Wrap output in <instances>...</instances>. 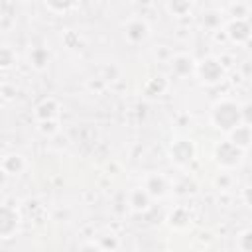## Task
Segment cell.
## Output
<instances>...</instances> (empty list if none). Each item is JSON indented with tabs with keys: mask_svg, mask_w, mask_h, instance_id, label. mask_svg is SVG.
<instances>
[{
	"mask_svg": "<svg viewBox=\"0 0 252 252\" xmlns=\"http://www.w3.org/2000/svg\"><path fill=\"white\" fill-rule=\"evenodd\" d=\"M209 120H211L213 128L228 134L236 124L242 122V104H238L236 100H232L228 96L219 98L209 110Z\"/></svg>",
	"mask_w": 252,
	"mask_h": 252,
	"instance_id": "6da1fadb",
	"label": "cell"
},
{
	"mask_svg": "<svg viewBox=\"0 0 252 252\" xmlns=\"http://www.w3.org/2000/svg\"><path fill=\"white\" fill-rule=\"evenodd\" d=\"M244 156L246 152H242L240 148H236L230 140H222V142H217L215 148H213V158L217 161V165L224 171H230V169H236L242 165L244 161Z\"/></svg>",
	"mask_w": 252,
	"mask_h": 252,
	"instance_id": "7a4b0ae2",
	"label": "cell"
},
{
	"mask_svg": "<svg viewBox=\"0 0 252 252\" xmlns=\"http://www.w3.org/2000/svg\"><path fill=\"white\" fill-rule=\"evenodd\" d=\"M195 75L199 77V81L207 87H215L219 83L224 81L226 71L222 67V63L217 57H205L201 61H197L195 65Z\"/></svg>",
	"mask_w": 252,
	"mask_h": 252,
	"instance_id": "3957f363",
	"label": "cell"
},
{
	"mask_svg": "<svg viewBox=\"0 0 252 252\" xmlns=\"http://www.w3.org/2000/svg\"><path fill=\"white\" fill-rule=\"evenodd\" d=\"M195 156H197V148L195 142L189 138H177L169 146V159L177 167H187L195 159Z\"/></svg>",
	"mask_w": 252,
	"mask_h": 252,
	"instance_id": "277c9868",
	"label": "cell"
},
{
	"mask_svg": "<svg viewBox=\"0 0 252 252\" xmlns=\"http://www.w3.org/2000/svg\"><path fill=\"white\" fill-rule=\"evenodd\" d=\"M22 217L16 207L0 203V238H12L20 228Z\"/></svg>",
	"mask_w": 252,
	"mask_h": 252,
	"instance_id": "5b68a950",
	"label": "cell"
},
{
	"mask_svg": "<svg viewBox=\"0 0 252 252\" xmlns=\"http://www.w3.org/2000/svg\"><path fill=\"white\" fill-rule=\"evenodd\" d=\"M150 24L144 18H130L128 22H124L122 26V33L126 37L128 43L132 45H140L150 37Z\"/></svg>",
	"mask_w": 252,
	"mask_h": 252,
	"instance_id": "8992f818",
	"label": "cell"
},
{
	"mask_svg": "<svg viewBox=\"0 0 252 252\" xmlns=\"http://www.w3.org/2000/svg\"><path fill=\"white\" fill-rule=\"evenodd\" d=\"M142 187L148 191V195H150L152 199H163V197H167L169 191H171V181H169L163 173L152 171V173L144 175Z\"/></svg>",
	"mask_w": 252,
	"mask_h": 252,
	"instance_id": "52a82bcc",
	"label": "cell"
},
{
	"mask_svg": "<svg viewBox=\"0 0 252 252\" xmlns=\"http://www.w3.org/2000/svg\"><path fill=\"white\" fill-rule=\"evenodd\" d=\"M228 39L236 45H246L250 41V22L248 18H232L224 28Z\"/></svg>",
	"mask_w": 252,
	"mask_h": 252,
	"instance_id": "ba28073f",
	"label": "cell"
},
{
	"mask_svg": "<svg viewBox=\"0 0 252 252\" xmlns=\"http://www.w3.org/2000/svg\"><path fill=\"white\" fill-rule=\"evenodd\" d=\"M61 116V104L57 102V98L53 96H45L41 98L35 108H33V118L35 122H45V120H59Z\"/></svg>",
	"mask_w": 252,
	"mask_h": 252,
	"instance_id": "9c48e42d",
	"label": "cell"
},
{
	"mask_svg": "<svg viewBox=\"0 0 252 252\" xmlns=\"http://www.w3.org/2000/svg\"><path fill=\"white\" fill-rule=\"evenodd\" d=\"M195 65L197 61L187 55V53H175L169 57V69L175 77H189V75H195Z\"/></svg>",
	"mask_w": 252,
	"mask_h": 252,
	"instance_id": "30bf717a",
	"label": "cell"
},
{
	"mask_svg": "<svg viewBox=\"0 0 252 252\" xmlns=\"http://www.w3.org/2000/svg\"><path fill=\"white\" fill-rule=\"evenodd\" d=\"M126 201H128V207H130L134 213H146V211L150 209V205H152V197L148 195V191H146L142 185L130 189Z\"/></svg>",
	"mask_w": 252,
	"mask_h": 252,
	"instance_id": "8fae6325",
	"label": "cell"
},
{
	"mask_svg": "<svg viewBox=\"0 0 252 252\" xmlns=\"http://www.w3.org/2000/svg\"><path fill=\"white\" fill-rule=\"evenodd\" d=\"M228 140H230L236 148H240L242 152H248V148H250V140H252L250 124H248V122H240V124H236V126L228 132Z\"/></svg>",
	"mask_w": 252,
	"mask_h": 252,
	"instance_id": "7c38bea8",
	"label": "cell"
},
{
	"mask_svg": "<svg viewBox=\"0 0 252 252\" xmlns=\"http://www.w3.org/2000/svg\"><path fill=\"white\" fill-rule=\"evenodd\" d=\"M0 169L6 173V175H20L28 169V161L22 154H8L2 158L0 161Z\"/></svg>",
	"mask_w": 252,
	"mask_h": 252,
	"instance_id": "4fadbf2b",
	"label": "cell"
},
{
	"mask_svg": "<svg viewBox=\"0 0 252 252\" xmlns=\"http://www.w3.org/2000/svg\"><path fill=\"white\" fill-rule=\"evenodd\" d=\"M49 61H51V55H49L47 47H43V45H33V47L28 51V63H30L35 71L47 69Z\"/></svg>",
	"mask_w": 252,
	"mask_h": 252,
	"instance_id": "5bb4252c",
	"label": "cell"
},
{
	"mask_svg": "<svg viewBox=\"0 0 252 252\" xmlns=\"http://www.w3.org/2000/svg\"><path fill=\"white\" fill-rule=\"evenodd\" d=\"M167 224L173 228V230H187L191 226V215L187 209L183 207H175L169 217H167Z\"/></svg>",
	"mask_w": 252,
	"mask_h": 252,
	"instance_id": "9a60e30c",
	"label": "cell"
},
{
	"mask_svg": "<svg viewBox=\"0 0 252 252\" xmlns=\"http://www.w3.org/2000/svg\"><path fill=\"white\" fill-rule=\"evenodd\" d=\"M165 8L173 18H185L193 10V0H165Z\"/></svg>",
	"mask_w": 252,
	"mask_h": 252,
	"instance_id": "2e32d148",
	"label": "cell"
},
{
	"mask_svg": "<svg viewBox=\"0 0 252 252\" xmlns=\"http://www.w3.org/2000/svg\"><path fill=\"white\" fill-rule=\"evenodd\" d=\"M81 0H43V4L53 12V14H67L79 6Z\"/></svg>",
	"mask_w": 252,
	"mask_h": 252,
	"instance_id": "e0dca14e",
	"label": "cell"
},
{
	"mask_svg": "<svg viewBox=\"0 0 252 252\" xmlns=\"http://www.w3.org/2000/svg\"><path fill=\"white\" fill-rule=\"evenodd\" d=\"M144 91H146L148 96H159L161 93L167 91V81H165V77H154V79H150V81L144 85Z\"/></svg>",
	"mask_w": 252,
	"mask_h": 252,
	"instance_id": "ac0fdd59",
	"label": "cell"
},
{
	"mask_svg": "<svg viewBox=\"0 0 252 252\" xmlns=\"http://www.w3.org/2000/svg\"><path fill=\"white\" fill-rule=\"evenodd\" d=\"M236 248L240 252H250L252 250V230L244 228L238 236H236Z\"/></svg>",
	"mask_w": 252,
	"mask_h": 252,
	"instance_id": "d6986e66",
	"label": "cell"
},
{
	"mask_svg": "<svg viewBox=\"0 0 252 252\" xmlns=\"http://www.w3.org/2000/svg\"><path fill=\"white\" fill-rule=\"evenodd\" d=\"M37 124V130L43 134V136H55L59 130H61V126H59V120H45V122H35Z\"/></svg>",
	"mask_w": 252,
	"mask_h": 252,
	"instance_id": "ffe728a7",
	"label": "cell"
},
{
	"mask_svg": "<svg viewBox=\"0 0 252 252\" xmlns=\"http://www.w3.org/2000/svg\"><path fill=\"white\" fill-rule=\"evenodd\" d=\"M16 63V53L10 47H0V69H12Z\"/></svg>",
	"mask_w": 252,
	"mask_h": 252,
	"instance_id": "44dd1931",
	"label": "cell"
},
{
	"mask_svg": "<svg viewBox=\"0 0 252 252\" xmlns=\"http://www.w3.org/2000/svg\"><path fill=\"white\" fill-rule=\"evenodd\" d=\"M230 12H232V18H248V14H250V10H248V6H246L244 2L232 4Z\"/></svg>",
	"mask_w": 252,
	"mask_h": 252,
	"instance_id": "7402d4cb",
	"label": "cell"
}]
</instances>
